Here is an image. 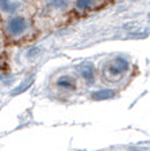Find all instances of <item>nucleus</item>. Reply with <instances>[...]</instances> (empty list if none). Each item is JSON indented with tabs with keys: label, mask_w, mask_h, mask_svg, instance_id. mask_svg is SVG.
I'll list each match as a JSON object with an SVG mask.
<instances>
[{
	"label": "nucleus",
	"mask_w": 150,
	"mask_h": 151,
	"mask_svg": "<svg viewBox=\"0 0 150 151\" xmlns=\"http://www.w3.org/2000/svg\"><path fill=\"white\" fill-rule=\"evenodd\" d=\"M128 69H130V62L127 58L120 55L114 57L104 63L101 69V77L108 84H118L125 78Z\"/></svg>",
	"instance_id": "nucleus-1"
},
{
	"label": "nucleus",
	"mask_w": 150,
	"mask_h": 151,
	"mask_svg": "<svg viewBox=\"0 0 150 151\" xmlns=\"http://www.w3.org/2000/svg\"><path fill=\"white\" fill-rule=\"evenodd\" d=\"M28 28V22L25 16H12L9 18L6 23V30L11 37H19V35L25 34Z\"/></svg>",
	"instance_id": "nucleus-2"
},
{
	"label": "nucleus",
	"mask_w": 150,
	"mask_h": 151,
	"mask_svg": "<svg viewBox=\"0 0 150 151\" xmlns=\"http://www.w3.org/2000/svg\"><path fill=\"white\" fill-rule=\"evenodd\" d=\"M54 85H56V88H58L59 91L73 92L77 89V80L72 74H61L56 78Z\"/></svg>",
	"instance_id": "nucleus-3"
},
{
	"label": "nucleus",
	"mask_w": 150,
	"mask_h": 151,
	"mask_svg": "<svg viewBox=\"0 0 150 151\" xmlns=\"http://www.w3.org/2000/svg\"><path fill=\"white\" fill-rule=\"evenodd\" d=\"M78 73L81 76V78H84L88 84H92L95 80V68L91 62L81 63L78 66Z\"/></svg>",
	"instance_id": "nucleus-4"
},
{
	"label": "nucleus",
	"mask_w": 150,
	"mask_h": 151,
	"mask_svg": "<svg viewBox=\"0 0 150 151\" xmlns=\"http://www.w3.org/2000/svg\"><path fill=\"white\" fill-rule=\"evenodd\" d=\"M20 7V3L18 0H0V11L7 14L16 12Z\"/></svg>",
	"instance_id": "nucleus-5"
},
{
	"label": "nucleus",
	"mask_w": 150,
	"mask_h": 151,
	"mask_svg": "<svg viewBox=\"0 0 150 151\" xmlns=\"http://www.w3.org/2000/svg\"><path fill=\"white\" fill-rule=\"evenodd\" d=\"M114 96H115V92L111 91V89H100V91H96L92 93L93 100H108Z\"/></svg>",
	"instance_id": "nucleus-6"
},
{
	"label": "nucleus",
	"mask_w": 150,
	"mask_h": 151,
	"mask_svg": "<svg viewBox=\"0 0 150 151\" xmlns=\"http://www.w3.org/2000/svg\"><path fill=\"white\" fill-rule=\"evenodd\" d=\"M47 6L56 11H62L69 7V0H47Z\"/></svg>",
	"instance_id": "nucleus-7"
},
{
	"label": "nucleus",
	"mask_w": 150,
	"mask_h": 151,
	"mask_svg": "<svg viewBox=\"0 0 150 151\" xmlns=\"http://www.w3.org/2000/svg\"><path fill=\"white\" fill-rule=\"evenodd\" d=\"M96 3V0H76V7L78 9H87L92 8Z\"/></svg>",
	"instance_id": "nucleus-8"
},
{
	"label": "nucleus",
	"mask_w": 150,
	"mask_h": 151,
	"mask_svg": "<svg viewBox=\"0 0 150 151\" xmlns=\"http://www.w3.org/2000/svg\"><path fill=\"white\" fill-rule=\"evenodd\" d=\"M31 84H33V77H30V78H28L26 82H23V84L19 85L18 88L12 92V94H19V93H22V92L27 91V88H30V86H31Z\"/></svg>",
	"instance_id": "nucleus-9"
},
{
	"label": "nucleus",
	"mask_w": 150,
	"mask_h": 151,
	"mask_svg": "<svg viewBox=\"0 0 150 151\" xmlns=\"http://www.w3.org/2000/svg\"><path fill=\"white\" fill-rule=\"evenodd\" d=\"M39 53H41V49H39V47H33V49H30V50L27 51L26 55H27L28 60L31 61V60H34V58H37V57L39 55Z\"/></svg>",
	"instance_id": "nucleus-10"
}]
</instances>
